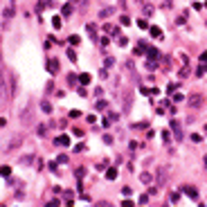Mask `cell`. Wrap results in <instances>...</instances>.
<instances>
[{"label":"cell","mask_w":207,"mask_h":207,"mask_svg":"<svg viewBox=\"0 0 207 207\" xmlns=\"http://www.w3.org/2000/svg\"><path fill=\"white\" fill-rule=\"evenodd\" d=\"M167 173H169L167 167H160V169H158V176H155L158 185H164V182H167Z\"/></svg>","instance_id":"obj_1"},{"label":"cell","mask_w":207,"mask_h":207,"mask_svg":"<svg viewBox=\"0 0 207 207\" xmlns=\"http://www.w3.org/2000/svg\"><path fill=\"white\" fill-rule=\"evenodd\" d=\"M54 144H56V147H70V137H68V135H59L54 140Z\"/></svg>","instance_id":"obj_2"},{"label":"cell","mask_w":207,"mask_h":207,"mask_svg":"<svg viewBox=\"0 0 207 207\" xmlns=\"http://www.w3.org/2000/svg\"><path fill=\"white\" fill-rule=\"evenodd\" d=\"M171 128H173V133H176V140H182V128H180V124H178L176 119H171Z\"/></svg>","instance_id":"obj_3"},{"label":"cell","mask_w":207,"mask_h":207,"mask_svg":"<svg viewBox=\"0 0 207 207\" xmlns=\"http://www.w3.org/2000/svg\"><path fill=\"white\" fill-rule=\"evenodd\" d=\"M182 192L187 194L189 198H194V200L198 198V189H196V187H182Z\"/></svg>","instance_id":"obj_4"},{"label":"cell","mask_w":207,"mask_h":207,"mask_svg":"<svg viewBox=\"0 0 207 207\" xmlns=\"http://www.w3.org/2000/svg\"><path fill=\"white\" fill-rule=\"evenodd\" d=\"M47 70H50L52 74H56V72H59V61H56V59H52L50 63H47Z\"/></svg>","instance_id":"obj_5"},{"label":"cell","mask_w":207,"mask_h":207,"mask_svg":"<svg viewBox=\"0 0 207 207\" xmlns=\"http://www.w3.org/2000/svg\"><path fill=\"white\" fill-rule=\"evenodd\" d=\"M200 104H203V97L200 95H194L192 99H189V106H194V108H198Z\"/></svg>","instance_id":"obj_6"},{"label":"cell","mask_w":207,"mask_h":207,"mask_svg":"<svg viewBox=\"0 0 207 207\" xmlns=\"http://www.w3.org/2000/svg\"><path fill=\"white\" fill-rule=\"evenodd\" d=\"M149 32H151V36H153V38H162V32H160V27L151 25V27H149Z\"/></svg>","instance_id":"obj_7"},{"label":"cell","mask_w":207,"mask_h":207,"mask_svg":"<svg viewBox=\"0 0 207 207\" xmlns=\"http://www.w3.org/2000/svg\"><path fill=\"white\" fill-rule=\"evenodd\" d=\"M79 83H81V86H86V83H90V74H88V72H83V74L79 77Z\"/></svg>","instance_id":"obj_8"},{"label":"cell","mask_w":207,"mask_h":207,"mask_svg":"<svg viewBox=\"0 0 207 207\" xmlns=\"http://www.w3.org/2000/svg\"><path fill=\"white\" fill-rule=\"evenodd\" d=\"M9 173H11V167H0V176L2 178H9Z\"/></svg>","instance_id":"obj_9"},{"label":"cell","mask_w":207,"mask_h":207,"mask_svg":"<svg viewBox=\"0 0 207 207\" xmlns=\"http://www.w3.org/2000/svg\"><path fill=\"white\" fill-rule=\"evenodd\" d=\"M106 178H108V180H115V178H117V169H108V171H106Z\"/></svg>","instance_id":"obj_10"},{"label":"cell","mask_w":207,"mask_h":207,"mask_svg":"<svg viewBox=\"0 0 207 207\" xmlns=\"http://www.w3.org/2000/svg\"><path fill=\"white\" fill-rule=\"evenodd\" d=\"M140 180L144 182V185H149V182H151L153 178H151V173H142V176H140Z\"/></svg>","instance_id":"obj_11"},{"label":"cell","mask_w":207,"mask_h":207,"mask_svg":"<svg viewBox=\"0 0 207 207\" xmlns=\"http://www.w3.org/2000/svg\"><path fill=\"white\" fill-rule=\"evenodd\" d=\"M52 27H54V29L61 27V16H54V18H52Z\"/></svg>","instance_id":"obj_12"},{"label":"cell","mask_w":207,"mask_h":207,"mask_svg":"<svg viewBox=\"0 0 207 207\" xmlns=\"http://www.w3.org/2000/svg\"><path fill=\"white\" fill-rule=\"evenodd\" d=\"M68 41H70V43H72V45H79V43H81V38H79V36H70V38H68Z\"/></svg>","instance_id":"obj_13"},{"label":"cell","mask_w":207,"mask_h":207,"mask_svg":"<svg viewBox=\"0 0 207 207\" xmlns=\"http://www.w3.org/2000/svg\"><path fill=\"white\" fill-rule=\"evenodd\" d=\"M41 108H43L45 113H52V104H47V101H43V104H41Z\"/></svg>","instance_id":"obj_14"},{"label":"cell","mask_w":207,"mask_h":207,"mask_svg":"<svg viewBox=\"0 0 207 207\" xmlns=\"http://www.w3.org/2000/svg\"><path fill=\"white\" fill-rule=\"evenodd\" d=\"M180 200V194H169V203H178Z\"/></svg>","instance_id":"obj_15"},{"label":"cell","mask_w":207,"mask_h":207,"mask_svg":"<svg viewBox=\"0 0 207 207\" xmlns=\"http://www.w3.org/2000/svg\"><path fill=\"white\" fill-rule=\"evenodd\" d=\"M113 11H115V9H104V11H101V14H99V18H108V16H110Z\"/></svg>","instance_id":"obj_16"},{"label":"cell","mask_w":207,"mask_h":207,"mask_svg":"<svg viewBox=\"0 0 207 207\" xmlns=\"http://www.w3.org/2000/svg\"><path fill=\"white\" fill-rule=\"evenodd\" d=\"M86 29H88V34H90L92 38H97V32H95V25H88Z\"/></svg>","instance_id":"obj_17"},{"label":"cell","mask_w":207,"mask_h":207,"mask_svg":"<svg viewBox=\"0 0 207 207\" xmlns=\"http://www.w3.org/2000/svg\"><path fill=\"white\" fill-rule=\"evenodd\" d=\"M70 14H72V5H70V2H68V5L63 7V16H70Z\"/></svg>","instance_id":"obj_18"},{"label":"cell","mask_w":207,"mask_h":207,"mask_svg":"<svg viewBox=\"0 0 207 207\" xmlns=\"http://www.w3.org/2000/svg\"><path fill=\"white\" fill-rule=\"evenodd\" d=\"M147 54L151 56V59H155V56H158V50H155V47H151V50H147Z\"/></svg>","instance_id":"obj_19"},{"label":"cell","mask_w":207,"mask_h":207,"mask_svg":"<svg viewBox=\"0 0 207 207\" xmlns=\"http://www.w3.org/2000/svg\"><path fill=\"white\" fill-rule=\"evenodd\" d=\"M95 108H97V110H104V108H106V101H97Z\"/></svg>","instance_id":"obj_20"},{"label":"cell","mask_w":207,"mask_h":207,"mask_svg":"<svg viewBox=\"0 0 207 207\" xmlns=\"http://www.w3.org/2000/svg\"><path fill=\"white\" fill-rule=\"evenodd\" d=\"M56 162H61V164H66V162H68V155H59V158H56Z\"/></svg>","instance_id":"obj_21"},{"label":"cell","mask_w":207,"mask_h":207,"mask_svg":"<svg viewBox=\"0 0 207 207\" xmlns=\"http://www.w3.org/2000/svg\"><path fill=\"white\" fill-rule=\"evenodd\" d=\"M173 101H185V97H182L180 92H176V95H173Z\"/></svg>","instance_id":"obj_22"},{"label":"cell","mask_w":207,"mask_h":207,"mask_svg":"<svg viewBox=\"0 0 207 207\" xmlns=\"http://www.w3.org/2000/svg\"><path fill=\"white\" fill-rule=\"evenodd\" d=\"M68 59H70V61H77V54H74L72 50H68Z\"/></svg>","instance_id":"obj_23"},{"label":"cell","mask_w":207,"mask_h":207,"mask_svg":"<svg viewBox=\"0 0 207 207\" xmlns=\"http://www.w3.org/2000/svg\"><path fill=\"white\" fill-rule=\"evenodd\" d=\"M200 140H203V137L198 135V133H194V135H192V142H196V144H198V142H200Z\"/></svg>","instance_id":"obj_24"},{"label":"cell","mask_w":207,"mask_h":207,"mask_svg":"<svg viewBox=\"0 0 207 207\" xmlns=\"http://www.w3.org/2000/svg\"><path fill=\"white\" fill-rule=\"evenodd\" d=\"M119 20H122V25H128V23H131V18H128V16H122Z\"/></svg>","instance_id":"obj_25"},{"label":"cell","mask_w":207,"mask_h":207,"mask_svg":"<svg viewBox=\"0 0 207 207\" xmlns=\"http://www.w3.org/2000/svg\"><path fill=\"white\" fill-rule=\"evenodd\" d=\"M119 45H128V38H126V36H119Z\"/></svg>","instance_id":"obj_26"},{"label":"cell","mask_w":207,"mask_h":207,"mask_svg":"<svg viewBox=\"0 0 207 207\" xmlns=\"http://www.w3.org/2000/svg\"><path fill=\"white\" fill-rule=\"evenodd\" d=\"M205 70H207V68H205V66H200V68H198V72H196V74H198V77H203V74H205Z\"/></svg>","instance_id":"obj_27"},{"label":"cell","mask_w":207,"mask_h":207,"mask_svg":"<svg viewBox=\"0 0 207 207\" xmlns=\"http://www.w3.org/2000/svg\"><path fill=\"white\" fill-rule=\"evenodd\" d=\"M74 173H77V178H83V173H86V171H83V167H81V169H77Z\"/></svg>","instance_id":"obj_28"},{"label":"cell","mask_w":207,"mask_h":207,"mask_svg":"<svg viewBox=\"0 0 207 207\" xmlns=\"http://www.w3.org/2000/svg\"><path fill=\"white\" fill-rule=\"evenodd\" d=\"M140 203L144 205V203H149V194H144V196H140Z\"/></svg>","instance_id":"obj_29"},{"label":"cell","mask_w":207,"mask_h":207,"mask_svg":"<svg viewBox=\"0 0 207 207\" xmlns=\"http://www.w3.org/2000/svg\"><path fill=\"white\" fill-rule=\"evenodd\" d=\"M104 142H106V144H113V135H104Z\"/></svg>","instance_id":"obj_30"},{"label":"cell","mask_w":207,"mask_h":207,"mask_svg":"<svg viewBox=\"0 0 207 207\" xmlns=\"http://www.w3.org/2000/svg\"><path fill=\"white\" fill-rule=\"evenodd\" d=\"M200 61H203V63H207V52H203V54H200Z\"/></svg>","instance_id":"obj_31"},{"label":"cell","mask_w":207,"mask_h":207,"mask_svg":"<svg viewBox=\"0 0 207 207\" xmlns=\"http://www.w3.org/2000/svg\"><path fill=\"white\" fill-rule=\"evenodd\" d=\"M72 2H86V0H72Z\"/></svg>","instance_id":"obj_32"},{"label":"cell","mask_w":207,"mask_h":207,"mask_svg":"<svg viewBox=\"0 0 207 207\" xmlns=\"http://www.w3.org/2000/svg\"><path fill=\"white\" fill-rule=\"evenodd\" d=\"M203 162H205V167H207V155H205V160H203Z\"/></svg>","instance_id":"obj_33"}]
</instances>
